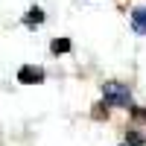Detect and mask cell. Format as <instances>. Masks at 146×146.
Segmentation results:
<instances>
[{
  "instance_id": "cell-1",
  "label": "cell",
  "mask_w": 146,
  "mask_h": 146,
  "mask_svg": "<svg viewBox=\"0 0 146 146\" xmlns=\"http://www.w3.org/2000/svg\"><path fill=\"white\" fill-rule=\"evenodd\" d=\"M102 96H105L108 105L131 108V94H129L126 85H120V82H105V85H102Z\"/></svg>"
},
{
  "instance_id": "cell-2",
  "label": "cell",
  "mask_w": 146,
  "mask_h": 146,
  "mask_svg": "<svg viewBox=\"0 0 146 146\" xmlns=\"http://www.w3.org/2000/svg\"><path fill=\"white\" fill-rule=\"evenodd\" d=\"M18 82H23V85H38V82H44V70L27 64V67L18 70Z\"/></svg>"
},
{
  "instance_id": "cell-3",
  "label": "cell",
  "mask_w": 146,
  "mask_h": 146,
  "mask_svg": "<svg viewBox=\"0 0 146 146\" xmlns=\"http://www.w3.org/2000/svg\"><path fill=\"white\" fill-rule=\"evenodd\" d=\"M131 29H135L137 35H146V9H135L131 12Z\"/></svg>"
},
{
  "instance_id": "cell-4",
  "label": "cell",
  "mask_w": 146,
  "mask_h": 146,
  "mask_svg": "<svg viewBox=\"0 0 146 146\" xmlns=\"http://www.w3.org/2000/svg\"><path fill=\"white\" fill-rule=\"evenodd\" d=\"M44 21V12L38 9V6H32L29 12H27V23H29V27H35V23H41Z\"/></svg>"
},
{
  "instance_id": "cell-5",
  "label": "cell",
  "mask_w": 146,
  "mask_h": 146,
  "mask_svg": "<svg viewBox=\"0 0 146 146\" xmlns=\"http://www.w3.org/2000/svg\"><path fill=\"white\" fill-rule=\"evenodd\" d=\"M50 50H53L56 56H58V53H70V41H67V38H56V41L50 44Z\"/></svg>"
},
{
  "instance_id": "cell-6",
  "label": "cell",
  "mask_w": 146,
  "mask_h": 146,
  "mask_svg": "<svg viewBox=\"0 0 146 146\" xmlns=\"http://www.w3.org/2000/svg\"><path fill=\"white\" fill-rule=\"evenodd\" d=\"M129 143H131V146H140V143H143V135H137V131H131V135H129Z\"/></svg>"
},
{
  "instance_id": "cell-7",
  "label": "cell",
  "mask_w": 146,
  "mask_h": 146,
  "mask_svg": "<svg viewBox=\"0 0 146 146\" xmlns=\"http://www.w3.org/2000/svg\"><path fill=\"white\" fill-rule=\"evenodd\" d=\"M135 111V117H140V120H146V111H140V108H131Z\"/></svg>"
}]
</instances>
